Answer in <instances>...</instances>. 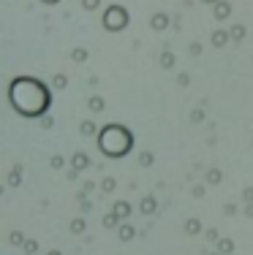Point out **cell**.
<instances>
[{"label": "cell", "instance_id": "6da1fadb", "mask_svg": "<svg viewBox=\"0 0 253 255\" xmlns=\"http://www.w3.org/2000/svg\"><path fill=\"white\" fill-rule=\"evenodd\" d=\"M11 103H14V109L19 114L35 117V114H41L46 109L49 95H46V90L41 87V82L22 76V79H14V82H11Z\"/></svg>", "mask_w": 253, "mask_h": 255}, {"label": "cell", "instance_id": "7a4b0ae2", "mask_svg": "<svg viewBox=\"0 0 253 255\" xmlns=\"http://www.w3.org/2000/svg\"><path fill=\"white\" fill-rule=\"evenodd\" d=\"M128 147H131V136H128V130H123L120 125H109L101 133V149H104L106 155L120 157V155L128 152Z\"/></svg>", "mask_w": 253, "mask_h": 255}]
</instances>
